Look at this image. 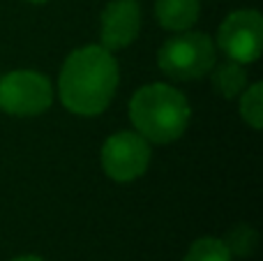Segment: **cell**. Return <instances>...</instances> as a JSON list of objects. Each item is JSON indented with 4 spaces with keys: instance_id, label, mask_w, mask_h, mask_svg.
<instances>
[{
    "instance_id": "7c38bea8",
    "label": "cell",
    "mask_w": 263,
    "mask_h": 261,
    "mask_svg": "<svg viewBox=\"0 0 263 261\" xmlns=\"http://www.w3.org/2000/svg\"><path fill=\"white\" fill-rule=\"evenodd\" d=\"M256 240H259V236H256V231L252 229V227L238 225L236 229L229 231V236L224 238V245H227V250L231 252V257L233 254H236V257H250L256 248Z\"/></svg>"
},
{
    "instance_id": "9c48e42d",
    "label": "cell",
    "mask_w": 263,
    "mask_h": 261,
    "mask_svg": "<svg viewBox=\"0 0 263 261\" xmlns=\"http://www.w3.org/2000/svg\"><path fill=\"white\" fill-rule=\"evenodd\" d=\"M213 86H215V90L222 97H227V100L238 97L247 88L245 67H242L240 63H236V60H229V63L219 65L213 72Z\"/></svg>"
},
{
    "instance_id": "6da1fadb",
    "label": "cell",
    "mask_w": 263,
    "mask_h": 261,
    "mask_svg": "<svg viewBox=\"0 0 263 261\" xmlns=\"http://www.w3.org/2000/svg\"><path fill=\"white\" fill-rule=\"evenodd\" d=\"M118 88V65L104 46H83L69 53L60 69V100L72 114L97 116Z\"/></svg>"
},
{
    "instance_id": "8fae6325",
    "label": "cell",
    "mask_w": 263,
    "mask_h": 261,
    "mask_svg": "<svg viewBox=\"0 0 263 261\" xmlns=\"http://www.w3.org/2000/svg\"><path fill=\"white\" fill-rule=\"evenodd\" d=\"M185 261H231V252L219 238H199L185 254Z\"/></svg>"
},
{
    "instance_id": "8992f818",
    "label": "cell",
    "mask_w": 263,
    "mask_h": 261,
    "mask_svg": "<svg viewBox=\"0 0 263 261\" xmlns=\"http://www.w3.org/2000/svg\"><path fill=\"white\" fill-rule=\"evenodd\" d=\"M150 162V146L136 132H118L102 146V166L106 176L118 183H129L145 174Z\"/></svg>"
},
{
    "instance_id": "30bf717a",
    "label": "cell",
    "mask_w": 263,
    "mask_h": 261,
    "mask_svg": "<svg viewBox=\"0 0 263 261\" xmlns=\"http://www.w3.org/2000/svg\"><path fill=\"white\" fill-rule=\"evenodd\" d=\"M240 116L252 129H261L263 125V86L254 83L240 92Z\"/></svg>"
},
{
    "instance_id": "4fadbf2b",
    "label": "cell",
    "mask_w": 263,
    "mask_h": 261,
    "mask_svg": "<svg viewBox=\"0 0 263 261\" xmlns=\"http://www.w3.org/2000/svg\"><path fill=\"white\" fill-rule=\"evenodd\" d=\"M14 261H44V259L32 257V254H26V257H18V259H14Z\"/></svg>"
},
{
    "instance_id": "3957f363",
    "label": "cell",
    "mask_w": 263,
    "mask_h": 261,
    "mask_svg": "<svg viewBox=\"0 0 263 261\" xmlns=\"http://www.w3.org/2000/svg\"><path fill=\"white\" fill-rule=\"evenodd\" d=\"M157 63L159 69L176 81L201 79L215 65V44L203 32H185L164 42Z\"/></svg>"
},
{
    "instance_id": "ba28073f",
    "label": "cell",
    "mask_w": 263,
    "mask_h": 261,
    "mask_svg": "<svg viewBox=\"0 0 263 261\" xmlns=\"http://www.w3.org/2000/svg\"><path fill=\"white\" fill-rule=\"evenodd\" d=\"M201 3L199 0H157L155 16L159 26L173 32H182L199 18Z\"/></svg>"
},
{
    "instance_id": "277c9868",
    "label": "cell",
    "mask_w": 263,
    "mask_h": 261,
    "mask_svg": "<svg viewBox=\"0 0 263 261\" xmlns=\"http://www.w3.org/2000/svg\"><path fill=\"white\" fill-rule=\"evenodd\" d=\"M53 102V90L44 74L16 69L0 79V109L9 116H37Z\"/></svg>"
},
{
    "instance_id": "52a82bcc",
    "label": "cell",
    "mask_w": 263,
    "mask_h": 261,
    "mask_svg": "<svg viewBox=\"0 0 263 261\" xmlns=\"http://www.w3.org/2000/svg\"><path fill=\"white\" fill-rule=\"evenodd\" d=\"M141 28V5L136 0H111L102 12V46L106 51L125 49Z\"/></svg>"
},
{
    "instance_id": "7a4b0ae2",
    "label": "cell",
    "mask_w": 263,
    "mask_h": 261,
    "mask_svg": "<svg viewBox=\"0 0 263 261\" xmlns=\"http://www.w3.org/2000/svg\"><path fill=\"white\" fill-rule=\"evenodd\" d=\"M190 104L185 95L166 83H150L134 92L129 118L136 132L153 143H171L185 134L190 125Z\"/></svg>"
},
{
    "instance_id": "5b68a950",
    "label": "cell",
    "mask_w": 263,
    "mask_h": 261,
    "mask_svg": "<svg viewBox=\"0 0 263 261\" xmlns=\"http://www.w3.org/2000/svg\"><path fill=\"white\" fill-rule=\"evenodd\" d=\"M217 46L227 58L240 65L254 63L263 49V18L256 9H240L224 18L217 32Z\"/></svg>"
},
{
    "instance_id": "5bb4252c",
    "label": "cell",
    "mask_w": 263,
    "mask_h": 261,
    "mask_svg": "<svg viewBox=\"0 0 263 261\" xmlns=\"http://www.w3.org/2000/svg\"><path fill=\"white\" fill-rule=\"evenodd\" d=\"M28 3H35V5H42V3H49V0H28Z\"/></svg>"
}]
</instances>
